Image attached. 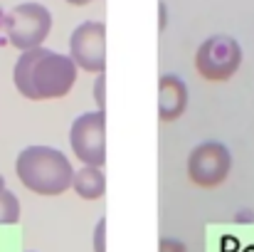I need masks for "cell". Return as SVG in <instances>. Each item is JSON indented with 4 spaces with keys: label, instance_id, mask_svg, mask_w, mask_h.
<instances>
[{
    "label": "cell",
    "instance_id": "obj_2",
    "mask_svg": "<svg viewBox=\"0 0 254 252\" xmlns=\"http://www.w3.org/2000/svg\"><path fill=\"white\" fill-rule=\"evenodd\" d=\"M15 175L27 190L55 198L72 188L74 166L60 149L27 146L15 159Z\"/></svg>",
    "mask_w": 254,
    "mask_h": 252
},
{
    "label": "cell",
    "instance_id": "obj_11",
    "mask_svg": "<svg viewBox=\"0 0 254 252\" xmlns=\"http://www.w3.org/2000/svg\"><path fill=\"white\" fill-rule=\"evenodd\" d=\"M94 101H96L99 111L106 109V75H99L94 82Z\"/></svg>",
    "mask_w": 254,
    "mask_h": 252
},
{
    "label": "cell",
    "instance_id": "obj_9",
    "mask_svg": "<svg viewBox=\"0 0 254 252\" xmlns=\"http://www.w3.org/2000/svg\"><path fill=\"white\" fill-rule=\"evenodd\" d=\"M72 188L79 198L84 200H99L106 193V175L104 168H94V166H82L79 170H74V180Z\"/></svg>",
    "mask_w": 254,
    "mask_h": 252
},
{
    "label": "cell",
    "instance_id": "obj_7",
    "mask_svg": "<svg viewBox=\"0 0 254 252\" xmlns=\"http://www.w3.org/2000/svg\"><path fill=\"white\" fill-rule=\"evenodd\" d=\"M69 57L77 70L104 75L106 70V25L99 20H86L74 27L69 37Z\"/></svg>",
    "mask_w": 254,
    "mask_h": 252
},
{
    "label": "cell",
    "instance_id": "obj_5",
    "mask_svg": "<svg viewBox=\"0 0 254 252\" xmlns=\"http://www.w3.org/2000/svg\"><path fill=\"white\" fill-rule=\"evenodd\" d=\"M69 146L82 166L104 168L106 164V114L86 111L69 126Z\"/></svg>",
    "mask_w": 254,
    "mask_h": 252
},
{
    "label": "cell",
    "instance_id": "obj_6",
    "mask_svg": "<svg viewBox=\"0 0 254 252\" xmlns=\"http://www.w3.org/2000/svg\"><path fill=\"white\" fill-rule=\"evenodd\" d=\"M232 170V154L220 141H202L188 156V178L200 188H217Z\"/></svg>",
    "mask_w": 254,
    "mask_h": 252
},
{
    "label": "cell",
    "instance_id": "obj_4",
    "mask_svg": "<svg viewBox=\"0 0 254 252\" xmlns=\"http://www.w3.org/2000/svg\"><path fill=\"white\" fill-rule=\"evenodd\" d=\"M240 65H242V47L230 35H212L195 52V70L207 82H225L235 77Z\"/></svg>",
    "mask_w": 254,
    "mask_h": 252
},
{
    "label": "cell",
    "instance_id": "obj_12",
    "mask_svg": "<svg viewBox=\"0 0 254 252\" xmlns=\"http://www.w3.org/2000/svg\"><path fill=\"white\" fill-rule=\"evenodd\" d=\"M94 252H106V218H101L94 228Z\"/></svg>",
    "mask_w": 254,
    "mask_h": 252
},
{
    "label": "cell",
    "instance_id": "obj_8",
    "mask_svg": "<svg viewBox=\"0 0 254 252\" xmlns=\"http://www.w3.org/2000/svg\"><path fill=\"white\" fill-rule=\"evenodd\" d=\"M188 109V84L178 75H163L158 82V116L163 121H175Z\"/></svg>",
    "mask_w": 254,
    "mask_h": 252
},
{
    "label": "cell",
    "instance_id": "obj_10",
    "mask_svg": "<svg viewBox=\"0 0 254 252\" xmlns=\"http://www.w3.org/2000/svg\"><path fill=\"white\" fill-rule=\"evenodd\" d=\"M20 200L12 190H2L0 193V225H15L20 220Z\"/></svg>",
    "mask_w": 254,
    "mask_h": 252
},
{
    "label": "cell",
    "instance_id": "obj_14",
    "mask_svg": "<svg viewBox=\"0 0 254 252\" xmlns=\"http://www.w3.org/2000/svg\"><path fill=\"white\" fill-rule=\"evenodd\" d=\"M69 5H86V2H91V0H67Z\"/></svg>",
    "mask_w": 254,
    "mask_h": 252
},
{
    "label": "cell",
    "instance_id": "obj_1",
    "mask_svg": "<svg viewBox=\"0 0 254 252\" xmlns=\"http://www.w3.org/2000/svg\"><path fill=\"white\" fill-rule=\"evenodd\" d=\"M77 65L72 57L60 55L47 47L27 50L17 57L12 70L15 89L30 101L62 99L72 91L77 82Z\"/></svg>",
    "mask_w": 254,
    "mask_h": 252
},
{
    "label": "cell",
    "instance_id": "obj_13",
    "mask_svg": "<svg viewBox=\"0 0 254 252\" xmlns=\"http://www.w3.org/2000/svg\"><path fill=\"white\" fill-rule=\"evenodd\" d=\"M161 252H185V245L178 240H163L161 243Z\"/></svg>",
    "mask_w": 254,
    "mask_h": 252
},
{
    "label": "cell",
    "instance_id": "obj_3",
    "mask_svg": "<svg viewBox=\"0 0 254 252\" xmlns=\"http://www.w3.org/2000/svg\"><path fill=\"white\" fill-rule=\"evenodd\" d=\"M50 30H52V12L40 2H20L5 17L7 40L20 52L42 47Z\"/></svg>",
    "mask_w": 254,
    "mask_h": 252
}]
</instances>
